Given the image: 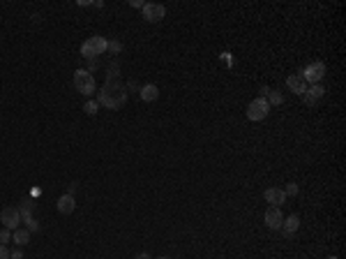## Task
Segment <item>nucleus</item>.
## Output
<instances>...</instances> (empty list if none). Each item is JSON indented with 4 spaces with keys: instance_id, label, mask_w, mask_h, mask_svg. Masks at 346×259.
Here are the masks:
<instances>
[{
    "instance_id": "nucleus-1",
    "label": "nucleus",
    "mask_w": 346,
    "mask_h": 259,
    "mask_svg": "<svg viewBox=\"0 0 346 259\" xmlns=\"http://www.w3.org/2000/svg\"><path fill=\"white\" fill-rule=\"evenodd\" d=\"M97 102L102 107L111 109V111H118L127 102V86H122L116 77H106V84L102 86V91L97 93Z\"/></svg>"
},
{
    "instance_id": "nucleus-2",
    "label": "nucleus",
    "mask_w": 346,
    "mask_h": 259,
    "mask_svg": "<svg viewBox=\"0 0 346 259\" xmlns=\"http://www.w3.org/2000/svg\"><path fill=\"white\" fill-rule=\"evenodd\" d=\"M104 51H108V40H106V37H102V35H92V37H88V40L81 44V56L88 58V61H92V58L102 56Z\"/></svg>"
},
{
    "instance_id": "nucleus-3",
    "label": "nucleus",
    "mask_w": 346,
    "mask_h": 259,
    "mask_svg": "<svg viewBox=\"0 0 346 259\" xmlns=\"http://www.w3.org/2000/svg\"><path fill=\"white\" fill-rule=\"evenodd\" d=\"M74 88H76V93H81V95L92 97V93L97 91L95 77H92L88 70H76V72H74Z\"/></svg>"
},
{
    "instance_id": "nucleus-4",
    "label": "nucleus",
    "mask_w": 346,
    "mask_h": 259,
    "mask_svg": "<svg viewBox=\"0 0 346 259\" xmlns=\"http://www.w3.org/2000/svg\"><path fill=\"white\" fill-rule=\"evenodd\" d=\"M247 118L250 121H254V123H258V121H266L268 118V114H270V104H268V100L266 97H254L250 104H247Z\"/></svg>"
},
{
    "instance_id": "nucleus-5",
    "label": "nucleus",
    "mask_w": 346,
    "mask_h": 259,
    "mask_svg": "<svg viewBox=\"0 0 346 259\" xmlns=\"http://www.w3.org/2000/svg\"><path fill=\"white\" fill-rule=\"evenodd\" d=\"M326 63H321V61H314V63H310V65L304 67L302 72H300V77L307 81V86H316V84H321L323 81V77H326Z\"/></svg>"
},
{
    "instance_id": "nucleus-6",
    "label": "nucleus",
    "mask_w": 346,
    "mask_h": 259,
    "mask_svg": "<svg viewBox=\"0 0 346 259\" xmlns=\"http://www.w3.org/2000/svg\"><path fill=\"white\" fill-rule=\"evenodd\" d=\"M0 222H2V227L7 229H18L21 227V222H24V217H21V211H18L16 206H5L2 211H0Z\"/></svg>"
},
{
    "instance_id": "nucleus-7",
    "label": "nucleus",
    "mask_w": 346,
    "mask_h": 259,
    "mask_svg": "<svg viewBox=\"0 0 346 259\" xmlns=\"http://www.w3.org/2000/svg\"><path fill=\"white\" fill-rule=\"evenodd\" d=\"M166 17V7L160 5V3H146L144 5V19L148 24H157Z\"/></svg>"
},
{
    "instance_id": "nucleus-8",
    "label": "nucleus",
    "mask_w": 346,
    "mask_h": 259,
    "mask_svg": "<svg viewBox=\"0 0 346 259\" xmlns=\"http://www.w3.org/2000/svg\"><path fill=\"white\" fill-rule=\"evenodd\" d=\"M323 95H326V88H323L321 84H316V86H307V91L302 93V100H304V104H310V107H314L316 102H321V100H323Z\"/></svg>"
},
{
    "instance_id": "nucleus-9",
    "label": "nucleus",
    "mask_w": 346,
    "mask_h": 259,
    "mask_svg": "<svg viewBox=\"0 0 346 259\" xmlns=\"http://www.w3.org/2000/svg\"><path fill=\"white\" fill-rule=\"evenodd\" d=\"M282 220H284V215H282V208H277V206H270L266 215H263V222H266L268 229H280Z\"/></svg>"
},
{
    "instance_id": "nucleus-10",
    "label": "nucleus",
    "mask_w": 346,
    "mask_h": 259,
    "mask_svg": "<svg viewBox=\"0 0 346 259\" xmlns=\"http://www.w3.org/2000/svg\"><path fill=\"white\" fill-rule=\"evenodd\" d=\"M56 208H58L60 215H70V213H74V208H76V199H74V194H62V197H58V201H56Z\"/></svg>"
},
{
    "instance_id": "nucleus-11",
    "label": "nucleus",
    "mask_w": 346,
    "mask_h": 259,
    "mask_svg": "<svg viewBox=\"0 0 346 259\" xmlns=\"http://www.w3.org/2000/svg\"><path fill=\"white\" fill-rule=\"evenodd\" d=\"M263 199H266L270 206H277V208H280V206L286 201V194H284V190H280V187H268V190L263 192Z\"/></svg>"
},
{
    "instance_id": "nucleus-12",
    "label": "nucleus",
    "mask_w": 346,
    "mask_h": 259,
    "mask_svg": "<svg viewBox=\"0 0 346 259\" xmlns=\"http://www.w3.org/2000/svg\"><path fill=\"white\" fill-rule=\"evenodd\" d=\"M282 234L286 236V238H291V236H296V231L300 229V217L298 215H288L282 220Z\"/></svg>"
},
{
    "instance_id": "nucleus-13",
    "label": "nucleus",
    "mask_w": 346,
    "mask_h": 259,
    "mask_svg": "<svg viewBox=\"0 0 346 259\" xmlns=\"http://www.w3.org/2000/svg\"><path fill=\"white\" fill-rule=\"evenodd\" d=\"M286 88L291 93H296V95H300L302 97V93L307 91V81H304L300 74H291V77L286 79Z\"/></svg>"
},
{
    "instance_id": "nucleus-14",
    "label": "nucleus",
    "mask_w": 346,
    "mask_h": 259,
    "mask_svg": "<svg viewBox=\"0 0 346 259\" xmlns=\"http://www.w3.org/2000/svg\"><path fill=\"white\" fill-rule=\"evenodd\" d=\"M157 97H160V88H157L155 84L141 86V100H144V102H155Z\"/></svg>"
},
{
    "instance_id": "nucleus-15",
    "label": "nucleus",
    "mask_w": 346,
    "mask_h": 259,
    "mask_svg": "<svg viewBox=\"0 0 346 259\" xmlns=\"http://www.w3.org/2000/svg\"><path fill=\"white\" fill-rule=\"evenodd\" d=\"M12 241L16 243V247L28 245V243H30V231H28V229H24V227L14 229V231H12Z\"/></svg>"
},
{
    "instance_id": "nucleus-16",
    "label": "nucleus",
    "mask_w": 346,
    "mask_h": 259,
    "mask_svg": "<svg viewBox=\"0 0 346 259\" xmlns=\"http://www.w3.org/2000/svg\"><path fill=\"white\" fill-rule=\"evenodd\" d=\"M84 111L88 116H95L97 111H100V102H97V100H88V102L84 104Z\"/></svg>"
},
{
    "instance_id": "nucleus-17",
    "label": "nucleus",
    "mask_w": 346,
    "mask_h": 259,
    "mask_svg": "<svg viewBox=\"0 0 346 259\" xmlns=\"http://www.w3.org/2000/svg\"><path fill=\"white\" fill-rule=\"evenodd\" d=\"M266 100H268V104L272 107V104H282V102H284V95H282L280 91H270Z\"/></svg>"
},
{
    "instance_id": "nucleus-18",
    "label": "nucleus",
    "mask_w": 346,
    "mask_h": 259,
    "mask_svg": "<svg viewBox=\"0 0 346 259\" xmlns=\"http://www.w3.org/2000/svg\"><path fill=\"white\" fill-rule=\"evenodd\" d=\"M32 208H35V204H32L30 199H26L24 204L18 206V211H21V217H28V215H32Z\"/></svg>"
},
{
    "instance_id": "nucleus-19",
    "label": "nucleus",
    "mask_w": 346,
    "mask_h": 259,
    "mask_svg": "<svg viewBox=\"0 0 346 259\" xmlns=\"http://www.w3.org/2000/svg\"><path fill=\"white\" fill-rule=\"evenodd\" d=\"M24 222H26V229H28L30 234H32V231H40V222H37V220H35L32 215L24 217Z\"/></svg>"
},
{
    "instance_id": "nucleus-20",
    "label": "nucleus",
    "mask_w": 346,
    "mask_h": 259,
    "mask_svg": "<svg viewBox=\"0 0 346 259\" xmlns=\"http://www.w3.org/2000/svg\"><path fill=\"white\" fill-rule=\"evenodd\" d=\"M7 241H12V229L2 227V229H0V245H5Z\"/></svg>"
},
{
    "instance_id": "nucleus-21",
    "label": "nucleus",
    "mask_w": 346,
    "mask_h": 259,
    "mask_svg": "<svg viewBox=\"0 0 346 259\" xmlns=\"http://www.w3.org/2000/svg\"><path fill=\"white\" fill-rule=\"evenodd\" d=\"M108 51H111V54H120V51H122V44H120L118 40H111V42H108Z\"/></svg>"
},
{
    "instance_id": "nucleus-22",
    "label": "nucleus",
    "mask_w": 346,
    "mask_h": 259,
    "mask_svg": "<svg viewBox=\"0 0 346 259\" xmlns=\"http://www.w3.org/2000/svg\"><path fill=\"white\" fill-rule=\"evenodd\" d=\"M284 194H286V197L288 194H298V185H296V183H288V185L284 187Z\"/></svg>"
},
{
    "instance_id": "nucleus-23",
    "label": "nucleus",
    "mask_w": 346,
    "mask_h": 259,
    "mask_svg": "<svg viewBox=\"0 0 346 259\" xmlns=\"http://www.w3.org/2000/svg\"><path fill=\"white\" fill-rule=\"evenodd\" d=\"M10 259H24V252H21V247L12 250V252H10Z\"/></svg>"
},
{
    "instance_id": "nucleus-24",
    "label": "nucleus",
    "mask_w": 346,
    "mask_h": 259,
    "mask_svg": "<svg viewBox=\"0 0 346 259\" xmlns=\"http://www.w3.org/2000/svg\"><path fill=\"white\" fill-rule=\"evenodd\" d=\"M130 5H132V7H136V10H144L146 3H144V0H130Z\"/></svg>"
},
{
    "instance_id": "nucleus-25",
    "label": "nucleus",
    "mask_w": 346,
    "mask_h": 259,
    "mask_svg": "<svg viewBox=\"0 0 346 259\" xmlns=\"http://www.w3.org/2000/svg\"><path fill=\"white\" fill-rule=\"evenodd\" d=\"M0 259H10V250L5 245H0Z\"/></svg>"
},
{
    "instance_id": "nucleus-26",
    "label": "nucleus",
    "mask_w": 346,
    "mask_h": 259,
    "mask_svg": "<svg viewBox=\"0 0 346 259\" xmlns=\"http://www.w3.org/2000/svg\"><path fill=\"white\" fill-rule=\"evenodd\" d=\"M74 192H76V183H72V185L67 187V194H74Z\"/></svg>"
},
{
    "instance_id": "nucleus-27",
    "label": "nucleus",
    "mask_w": 346,
    "mask_h": 259,
    "mask_svg": "<svg viewBox=\"0 0 346 259\" xmlns=\"http://www.w3.org/2000/svg\"><path fill=\"white\" fill-rule=\"evenodd\" d=\"M136 259H152V257H150L148 252H138V254H136Z\"/></svg>"
},
{
    "instance_id": "nucleus-28",
    "label": "nucleus",
    "mask_w": 346,
    "mask_h": 259,
    "mask_svg": "<svg viewBox=\"0 0 346 259\" xmlns=\"http://www.w3.org/2000/svg\"><path fill=\"white\" fill-rule=\"evenodd\" d=\"M157 259H171V257H157Z\"/></svg>"
},
{
    "instance_id": "nucleus-29",
    "label": "nucleus",
    "mask_w": 346,
    "mask_h": 259,
    "mask_svg": "<svg viewBox=\"0 0 346 259\" xmlns=\"http://www.w3.org/2000/svg\"><path fill=\"white\" fill-rule=\"evenodd\" d=\"M328 259H340V257H328Z\"/></svg>"
}]
</instances>
